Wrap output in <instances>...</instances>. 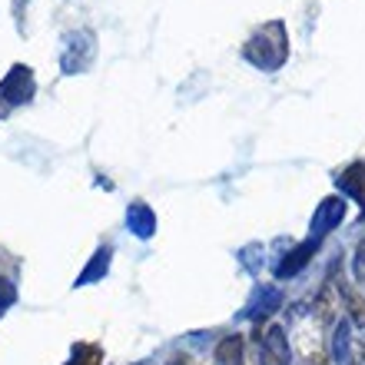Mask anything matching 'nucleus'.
Here are the masks:
<instances>
[{
  "instance_id": "f257e3e1",
  "label": "nucleus",
  "mask_w": 365,
  "mask_h": 365,
  "mask_svg": "<svg viewBox=\"0 0 365 365\" xmlns=\"http://www.w3.org/2000/svg\"><path fill=\"white\" fill-rule=\"evenodd\" d=\"M259 356H262V365H289V342L279 326H272L269 332L262 336Z\"/></svg>"
},
{
  "instance_id": "f03ea898",
  "label": "nucleus",
  "mask_w": 365,
  "mask_h": 365,
  "mask_svg": "<svg viewBox=\"0 0 365 365\" xmlns=\"http://www.w3.org/2000/svg\"><path fill=\"white\" fill-rule=\"evenodd\" d=\"M216 365H242V339L226 336L216 346Z\"/></svg>"
},
{
  "instance_id": "7ed1b4c3",
  "label": "nucleus",
  "mask_w": 365,
  "mask_h": 365,
  "mask_svg": "<svg viewBox=\"0 0 365 365\" xmlns=\"http://www.w3.org/2000/svg\"><path fill=\"white\" fill-rule=\"evenodd\" d=\"M166 365H192V359H190V356H173Z\"/></svg>"
}]
</instances>
